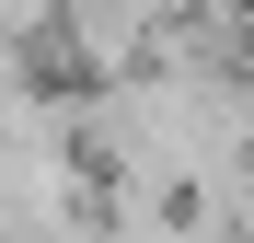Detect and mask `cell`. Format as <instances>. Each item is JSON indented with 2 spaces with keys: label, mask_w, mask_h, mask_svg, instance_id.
Returning <instances> with one entry per match:
<instances>
[{
  "label": "cell",
  "mask_w": 254,
  "mask_h": 243,
  "mask_svg": "<svg viewBox=\"0 0 254 243\" xmlns=\"http://www.w3.org/2000/svg\"><path fill=\"white\" fill-rule=\"evenodd\" d=\"M47 23H58V0H0V47L12 58H47Z\"/></svg>",
  "instance_id": "obj_1"
}]
</instances>
